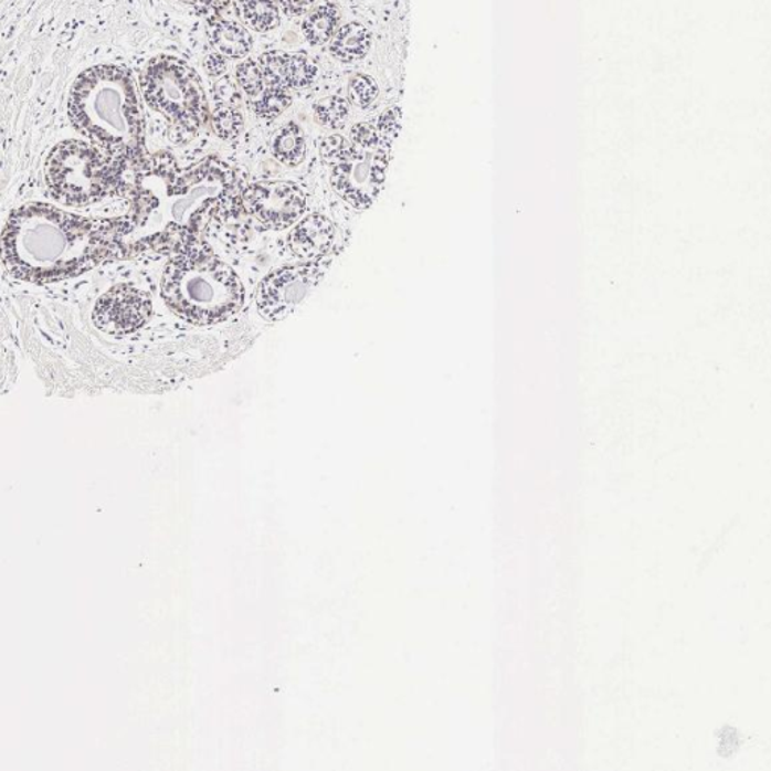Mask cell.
<instances>
[{
    "mask_svg": "<svg viewBox=\"0 0 771 771\" xmlns=\"http://www.w3.org/2000/svg\"><path fill=\"white\" fill-rule=\"evenodd\" d=\"M126 232L123 223L29 204L11 215L3 231V254L11 271L24 279H60L105 258Z\"/></svg>",
    "mask_w": 771,
    "mask_h": 771,
    "instance_id": "cell-1",
    "label": "cell"
},
{
    "mask_svg": "<svg viewBox=\"0 0 771 771\" xmlns=\"http://www.w3.org/2000/svg\"><path fill=\"white\" fill-rule=\"evenodd\" d=\"M70 116L77 130L112 160L142 156L145 126L135 78L119 65H95L73 83Z\"/></svg>",
    "mask_w": 771,
    "mask_h": 771,
    "instance_id": "cell-2",
    "label": "cell"
},
{
    "mask_svg": "<svg viewBox=\"0 0 771 771\" xmlns=\"http://www.w3.org/2000/svg\"><path fill=\"white\" fill-rule=\"evenodd\" d=\"M161 297L182 320L213 326L242 309L244 288L230 265L204 249L190 247L166 265Z\"/></svg>",
    "mask_w": 771,
    "mask_h": 771,
    "instance_id": "cell-3",
    "label": "cell"
},
{
    "mask_svg": "<svg viewBox=\"0 0 771 771\" xmlns=\"http://www.w3.org/2000/svg\"><path fill=\"white\" fill-rule=\"evenodd\" d=\"M145 103L171 124L172 131L190 140L210 123V105L197 70L176 56H157L140 76Z\"/></svg>",
    "mask_w": 771,
    "mask_h": 771,
    "instance_id": "cell-4",
    "label": "cell"
},
{
    "mask_svg": "<svg viewBox=\"0 0 771 771\" xmlns=\"http://www.w3.org/2000/svg\"><path fill=\"white\" fill-rule=\"evenodd\" d=\"M391 142L360 145L341 135L321 140L320 155L330 168V182L348 204L370 209L383 189L391 163Z\"/></svg>",
    "mask_w": 771,
    "mask_h": 771,
    "instance_id": "cell-5",
    "label": "cell"
},
{
    "mask_svg": "<svg viewBox=\"0 0 771 771\" xmlns=\"http://www.w3.org/2000/svg\"><path fill=\"white\" fill-rule=\"evenodd\" d=\"M123 161L107 160L81 140L57 145L47 159L49 188L66 204H91L122 177Z\"/></svg>",
    "mask_w": 771,
    "mask_h": 771,
    "instance_id": "cell-6",
    "label": "cell"
},
{
    "mask_svg": "<svg viewBox=\"0 0 771 771\" xmlns=\"http://www.w3.org/2000/svg\"><path fill=\"white\" fill-rule=\"evenodd\" d=\"M330 260L306 261L268 273L256 294L258 313L265 320H285L318 287L329 268Z\"/></svg>",
    "mask_w": 771,
    "mask_h": 771,
    "instance_id": "cell-7",
    "label": "cell"
},
{
    "mask_svg": "<svg viewBox=\"0 0 771 771\" xmlns=\"http://www.w3.org/2000/svg\"><path fill=\"white\" fill-rule=\"evenodd\" d=\"M246 213L267 230H285L300 221L308 201L300 188L288 181H263L242 193Z\"/></svg>",
    "mask_w": 771,
    "mask_h": 771,
    "instance_id": "cell-8",
    "label": "cell"
},
{
    "mask_svg": "<svg viewBox=\"0 0 771 771\" xmlns=\"http://www.w3.org/2000/svg\"><path fill=\"white\" fill-rule=\"evenodd\" d=\"M151 308L147 294L131 285H118L95 305V326L110 335L133 334L148 321Z\"/></svg>",
    "mask_w": 771,
    "mask_h": 771,
    "instance_id": "cell-9",
    "label": "cell"
},
{
    "mask_svg": "<svg viewBox=\"0 0 771 771\" xmlns=\"http://www.w3.org/2000/svg\"><path fill=\"white\" fill-rule=\"evenodd\" d=\"M265 85L287 91L309 88L318 77V64L306 53L281 52L272 50L261 55Z\"/></svg>",
    "mask_w": 771,
    "mask_h": 771,
    "instance_id": "cell-10",
    "label": "cell"
},
{
    "mask_svg": "<svg viewBox=\"0 0 771 771\" xmlns=\"http://www.w3.org/2000/svg\"><path fill=\"white\" fill-rule=\"evenodd\" d=\"M334 223L321 214H309L294 226L288 237L293 254L305 261H318L327 258L334 247Z\"/></svg>",
    "mask_w": 771,
    "mask_h": 771,
    "instance_id": "cell-11",
    "label": "cell"
},
{
    "mask_svg": "<svg viewBox=\"0 0 771 771\" xmlns=\"http://www.w3.org/2000/svg\"><path fill=\"white\" fill-rule=\"evenodd\" d=\"M207 35L215 52L226 60L242 61L254 47V40L243 24L223 15H211L207 22Z\"/></svg>",
    "mask_w": 771,
    "mask_h": 771,
    "instance_id": "cell-12",
    "label": "cell"
},
{
    "mask_svg": "<svg viewBox=\"0 0 771 771\" xmlns=\"http://www.w3.org/2000/svg\"><path fill=\"white\" fill-rule=\"evenodd\" d=\"M372 33L359 22L341 24L329 41V52L335 60L344 64L362 61L370 53Z\"/></svg>",
    "mask_w": 771,
    "mask_h": 771,
    "instance_id": "cell-13",
    "label": "cell"
},
{
    "mask_svg": "<svg viewBox=\"0 0 771 771\" xmlns=\"http://www.w3.org/2000/svg\"><path fill=\"white\" fill-rule=\"evenodd\" d=\"M341 10L334 2H321L320 6L314 7L313 10L305 15L302 23V32L305 40L313 47H321L329 44L331 36L337 33L341 27Z\"/></svg>",
    "mask_w": 771,
    "mask_h": 771,
    "instance_id": "cell-14",
    "label": "cell"
},
{
    "mask_svg": "<svg viewBox=\"0 0 771 771\" xmlns=\"http://www.w3.org/2000/svg\"><path fill=\"white\" fill-rule=\"evenodd\" d=\"M271 148L273 157L279 163L287 168H297L304 163L306 157L305 131L297 123L289 122L273 136Z\"/></svg>",
    "mask_w": 771,
    "mask_h": 771,
    "instance_id": "cell-15",
    "label": "cell"
},
{
    "mask_svg": "<svg viewBox=\"0 0 771 771\" xmlns=\"http://www.w3.org/2000/svg\"><path fill=\"white\" fill-rule=\"evenodd\" d=\"M240 15L252 31L267 33L281 24L277 0H239Z\"/></svg>",
    "mask_w": 771,
    "mask_h": 771,
    "instance_id": "cell-16",
    "label": "cell"
},
{
    "mask_svg": "<svg viewBox=\"0 0 771 771\" xmlns=\"http://www.w3.org/2000/svg\"><path fill=\"white\" fill-rule=\"evenodd\" d=\"M247 105L256 118L273 122L292 107L293 95L287 89L267 85L256 97L247 98Z\"/></svg>",
    "mask_w": 771,
    "mask_h": 771,
    "instance_id": "cell-17",
    "label": "cell"
},
{
    "mask_svg": "<svg viewBox=\"0 0 771 771\" xmlns=\"http://www.w3.org/2000/svg\"><path fill=\"white\" fill-rule=\"evenodd\" d=\"M350 103L341 95L318 99L314 105L315 122L327 130H342L350 118Z\"/></svg>",
    "mask_w": 771,
    "mask_h": 771,
    "instance_id": "cell-18",
    "label": "cell"
},
{
    "mask_svg": "<svg viewBox=\"0 0 771 771\" xmlns=\"http://www.w3.org/2000/svg\"><path fill=\"white\" fill-rule=\"evenodd\" d=\"M210 126L222 140H235L243 133L244 116L237 106L218 105L210 114Z\"/></svg>",
    "mask_w": 771,
    "mask_h": 771,
    "instance_id": "cell-19",
    "label": "cell"
},
{
    "mask_svg": "<svg viewBox=\"0 0 771 771\" xmlns=\"http://www.w3.org/2000/svg\"><path fill=\"white\" fill-rule=\"evenodd\" d=\"M380 94V86L370 74L358 73L348 82V103L358 109H368L374 105Z\"/></svg>",
    "mask_w": 771,
    "mask_h": 771,
    "instance_id": "cell-20",
    "label": "cell"
},
{
    "mask_svg": "<svg viewBox=\"0 0 771 771\" xmlns=\"http://www.w3.org/2000/svg\"><path fill=\"white\" fill-rule=\"evenodd\" d=\"M234 81L247 98L256 97L267 86L260 62L252 60V57H244L242 62H239L235 66Z\"/></svg>",
    "mask_w": 771,
    "mask_h": 771,
    "instance_id": "cell-21",
    "label": "cell"
},
{
    "mask_svg": "<svg viewBox=\"0 0 771 771\" xmlns=\"http://www.w3.org/2000/svg\"><path fill=\"white\" fill-rule=\"evenodd\" d=\"M376 126L379 128L383 138L395 142L398 131H400L401 127L400 107H388V109L379 116V119H377Z\"/></svg>",
    "mask_w": 771,
    "mask_h": 771,
    "instance_id": "cell-22",
    "label": "cell"
},
{
    "mask_svg": "<svg viewBox=\"0 0 771 771\" xmlns=\"http://www.w3.org/2000/svg\"><path fill=\"white\" fill-rule=\"evenodd\" d=\"M214 98L218 105L237 106L240 98H242V91L235 81L228 77L221 78L215 85Z\"/></svg>",
    "mask_w": 771,
    "mask_h": 771,
    "instance_id": "cell-23",
    "label": "cell"
},
{
    "mask_svg": "<svg viewBox=\"0 0 771 771\" xmlns=\"http://www.w3.org/2000/svg\"><path fill=\"white\" fill-rule=\"evenodd\" d=\"M207 17L222 15L231 6V0H178Z\"/></svg>",
    "mask_w": 771,
    "mask_h": 771,
    "instance_id": "cell-24",
    "label": "cell"
},
{
    "mask_svg": "<svg viewBox=\"0 0 771 771\" xmlns=\"http://www.w3.org/2000/svg\"><path fill=\"white\" fill-rule=\"evenodd\" d=\"M315 0H277L281 12L288 17H302L308 14L314 8Z\"/></svg>",
    "mask_w": 771,
    "mask_h": 771,
    "instance_id": "cell-25",
    "label": "cell"
},
{
    "mask_svg": "<svg viewBox=\"0 0 771 771\" xmlns=\"http://www.w3.org/2000/svg\"><path fill=\"white\" fill-rule=\"evenodd\" d=\"M204 68L210 77H223L228 70L226 57L218 52L211 53V55L205 57Z\"/></svg>",
    "mask_w": 771,
    "mask_h": 771,
    "instance_id": "cell-26",
    "label": "cell"
}]
</instances>
